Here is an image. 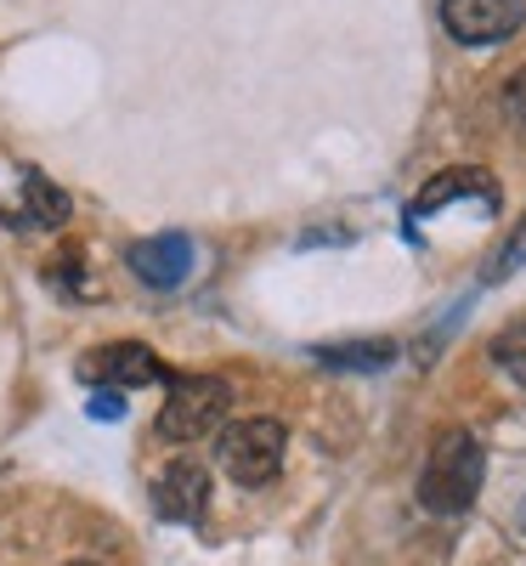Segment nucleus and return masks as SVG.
Returning <instances> with one entry per match:
<instances>
[{
    "label": "nucleus",
    "mask_w": 526,
    "mask_h": 566,
    "mask_svg": "<svg viewBox=\"0 0 526 566\" xmlns=\"http://www.w3.org/2000/svg\"><path fill=\"white\" fill-rule=\"evenodd\" d=\"M482 476H487V453L470 431H442L436 448L424 459V476H419V504L436 510V515H459L475 504L482 493Z\"/></svg>",
    "instance_id": "f257e3e1"
},
{
    "label": "nucleus",
    "mask_w": 526,
    "mask_h": 566,
    "mask_svg": "<svg viewBox=\"0 0 526 566\" xmlns=\"http://www.w3.org/2000/svg\"><path fill=\"white\" fill-rule=\"evenodd\" d=\"M170 397L154 419V431L165 442H204L227 424V408H232V386L215 380V374H170Z\"/></svg>",
    "instance_id": "f03ea898"
},
{
    "label": "nucleus",
    "mask_w": 526,
    "mask_h": 566,
    "mask_svg": "<svg viewBox=\"0 0 526 566\" xmlns=\"http://www.w3.org/2000/svg\"><path fill=\"white\" fill-rule=\"evenodd\" d=\"M283 448H290V431L277 419L255 413V419H232L215 431V459L238 488H266L283 470Z\"/></svg>",
    "instance_id": "7ed1b4c3"
},
{
    "label": "nucleus",
    "mask_w": 526,
    "mask_h": 566,
    "mask_svg": "<svg viewBox=\"0 0 526 566\" xmlns=\"http://www.w3.org/2000/svg\"><path fill=\"white\" fill-rule=\"evenodd\" d=\"M80 380L97 386V391H136V386L170 380V368L141 340H114V346H97V352L80 357Z\"/></svg>",
    "instance_id": "20e7f679"
},
{
    "label": "nucleus",
    "mask_w": 526,
    "mask_h": 566,
    "mask_svg": "<svg viewBox=\"0 0 526 566\" xmlns=\"http://www.w3.org/2000/svg\"><path fill=\"white\" fill-rule=\"evenodd\" d=\"M154 510L176 527H199L210 510V470L199 459H170L154 476Z\"/></svg>",
    "instance_id": "39448f33"
},
{
    "label": "nucleus",
    "mask_w": 526,
    "mask_h": 566,
    "mask_svg": "<svg viewBox=\"0 0 526 566\" xmlns=\"http://www.w3.org/2000/svg\"><path fill=\"white\" fill-rule=\"evenodd\" d=\"M520 0H442V23L459 45H498L520 29Z\"/></svg>",
    "instance_id": "423d86ee"
},
{
    "label": "nucleus",
    "mask_w": 526,
    "mask_h": 566,
    "mask_svg": "<svg viewBox=\"0 0 526 566\" xmlns=\"http://www.w3.org/2000/svg\"><path fill=\"white\" fill-rule=\"evenodd\" d=\"M0 221H7L12 232H57L69 221V193H63L52 176L23 170L18 176V199L0 205Z\"/></svg>",
    "instance_id": "0eeeda50"
},
{
    "label": "nucleus",
    "mask_w": 526,
    "mask_h": 566,
    "mask_svg": "<svg viewBox=\"0 0 526 566\" xmlns=\"http://www.w3.org/2000/svg\"><path fill=\"white\" fill-rule=\"evenodd\" d=\"M459 199H475L487 216H498V181H493V170H482V165H459V170L430 176V181L419 187V199L408 205V216H436L442 205H459Z\"/></svg>",
    "instance_id": "6e6552de"
},
{
    "label": "nucleus",
    "mask_w": 526,
    "mask_h": 566,
    "mask_svg": "<svg viewBox=\"0 0 526 566\" xmlns=\"http://www.w3.org/2000/svg\"><path fill=\"white\" fill-rule=\"evenodd\" d=\"M130 272L154 290H176V283L193 277V239L187 232H159V239H136L130 244Z\"/></svg>",
    "instance_id": "1a4fd4ad"
},
{
    "label": "nucleus",
    "mask_w": 526,
    "mask_h": 566,
    "mask_svg": "<svg viewBox=\"0 0 526 566\" xmlns=\"http://www.w3.org/2000/svg\"><path fill=\"white\" fill-rule=\"evenodd\" d=\"M323 368H391L397 340H346V346H317Z\"/></svg>",
    "instance_id": "9d476101"
},
{
    "label": "nucleus",
    "mask_w": 526,
    "mask_h": 566,
    "mask_svg": "<svg viewBox=\"0 0 526 566\" xmlns=\"http://www.w3.org/2000/svg\"><path fill=\"white\" fill-rule=\"evenodd\" d=\"M493 357H498V368H509L515 380H526V317L520 323H509L504 335L493 340Z\"/></svg>",
    "instance_id": "9b49d317"
},
{
    "label": "nucleus",
    "mask_w": 526,
    "mask_h": 566,
    "mask_svg": "<svg viewBox=\"0 0 526 566\" xmlns=\"http://www.w3.org/2000/svg\"><path fill=\"white\" fill-rule=\"evenodd\" d=\"M520 266H526V221L515 227V239L498 250V261H493L482 277H487V283H504V277H509V272H520Z\"/></svg>",
    "instance_id": "f8f14e48"
},
{
    "label": "nucleus",
    "mask_w": 526,
    "mask_h": 566,
    "mask_svg": "<svg viewBox=\"0 0 526 566\" xmlns=\"http://www.w3.org/2000/svg\"><path fill=\"white\" fill-rule=\"evenodd\" d=\"M504 114H509L515 125H526V69L504 85Z\"/></svg>",
    "instance_id": "ddd939ff"
},
{
    "label": "nucleus",
    "mask_w": 526,
    "mask_h": 566,
    "mask_svg": "<svg viewBox=\"0 0 526 566\" xmlns=\"http://www.w3.org/2000/svg\"><path fill=\"white\" fill-rule=\"evenodd\" d=\"M91 413H97V419H119V413H125V402H114V391H103L97 402H91Z\"/></svg>",
    "instance_id": "4468645a"
},
{
    "label": "nucleus",
    "mask_w": 526,
    "mask_h": 566,
    "mask_svg": "<svg viewBox=\"0 0 526 566\" xmlns=\"http://www.w3.org/2000/svg\"><path fill=\"white\" fill-rule=\"evenodd\" d=\"M515 522H520V533H526V499H520V510H515Z\"/></svg>",
    "instance_id": "2eb2a0df"
}]
</instances>
